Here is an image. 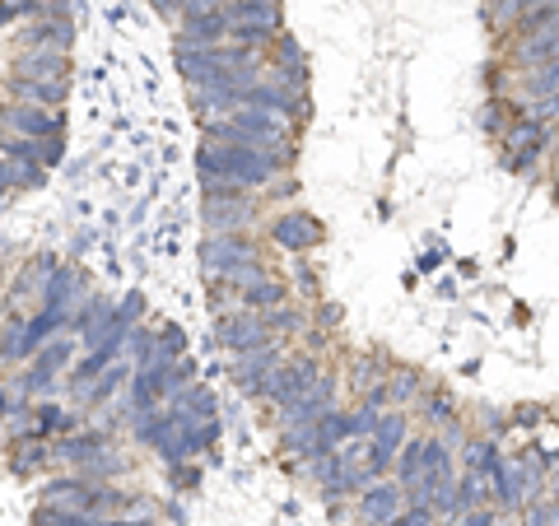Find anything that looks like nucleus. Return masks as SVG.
Instances as JSON below:
<instances>
[{
    "label": "nucleus",
    "mask_w": 559,
    "mask_h": 526,
    "mask_svg": "<svg viewBox=\"0 0 559 526\" xmlns=\"http://www.w3.org/2000/svg\"><path fill=\"white\" fill-rule=\"evenodd\" d=\"M289 164H294V145L289 150H252V145H215V140H201V150H197L201 182H234L242 191H261Z\"/></svg>",
    "instance_id": "nucleus-1"
},
{
    "label": "nucleus",
    "mask_w": 559,
    "mask_h": 526,
    "mask_svg": "<svg viewBox=\"0 0 559 526\" xmlns=\"http://www.w3.org/2000/svg\"><path fill=\"white\" fill-rule=\"evenodd\" d=\"M266 256L261 252V242L252 234H205L201 242V275L210 285H224L238 266H248V261Z\"/></svg>",
    "instance_id": "nucleus-2"
},
{
    "label": "nucleus",
    "mask_w": 559,
    "mask_h": 526,
    "mask_svg": "<svg viewBox=\"0 0 559 526\" xmlns=\"http://www.w3.org/2000/svg\"><path fill=\"white\" fill-rule=\"evenodd\" d=\"M318 373H322V363H318V355H312V349H308V355H289L266 382H261V396H257V401H266V406H275V410L289 406L294 396H304L312 382H318Z\"/></svg>",
    "instance_id": "nucleus-3"
},
{
    "label": "nucleus",
    "mask_w": 559,
    "mask_h": 526,
    "mask_svg": "<svg viewBox=\"0 0 559 526\" xmlns=\"http://www.w3.org/2000/svg\"><path fill=\"white\" fill-rule=\"evenodd\" d=\"M406 438H411V419L401 415L396 406L378 415V429L369 433V452H364V466H369L373 480H382L392 470V462H396V452H401Z\"/></svg>",
    "instance_id": "nucleus-4"
},
{
    "label": "nucleus",
    "mask_w": 559,
    "mask_h": 526,
    "mask_svg": "<svg viewBox=\"0 0 559 526\" xmlns=\"http://www.w3.org/2000/svg\"><path fill=\"white\" fill-rule=\"evenodd\" d=\"M509 61H513V70H527V65H540V61H559V10L513 33Z\"/></svg>",
    "instance_id": "nucleus-5"
},
{
    "label": "nucleus",
    "mask_w": 559,
    "mask_h": 526,
    "mask_svg": "<svg viewBox=\"0 0 559 526\" xmlns=\"http://www.w3.org/2000/svg\"><path fill=\"white\" fill-rule=\"evenodd\" d=\"M336 406V378L331 373H318V382L304 392V396H294L289 406H280L275 410V429L285 433V429H304V425H318V419Z\"/></svg>",
    "instance_id": "nucleus-6"
},
{
    "label": "nucleus",
    "mask_w": 559,
    "mask_h": 526,
    "mask_svg": "<svg viewBox=\"0 0 559 526\" xmlns=\"http://www.w3.org/2000/svg\"><path fill=\"white\" fill-rule=\"evenodd\" d=\"M261 219V196H229V201H201V224L205 234H252V224Z\"/></svg>",
    "instance_id": "nucleus-7"
},
{
    "label": "nucleus",
    "mask_w": 559,
    "mask_h": 526,
    "mask_svg": "<svg viewBox=\"0 0 559 526\" xmlns=\"http://www.w3.org/2000/svg\"><path fill=\"white\" fill-rule=\"evenodd\" d=\"M289 359V349L285 340H275V345H261V349H248V355H234L229 363V378H234V387L242 396H261V382H266L280 363Z\"/></svg>",
    "instance_id": "nucleus-8"
},
{
    "label": "nucleus",
    "mask_w": 559,
    "mask_h": 526,
    "mask_svg": "<svg viewBox=\"0 0 559 526\" xmlns=\"http://www.w3.org/2000/svg\"><path fill=\"white\" fill-rule=\"evenodd\" d=\"M215 336H219V345L229 349V355H248V349L275 345L266 318H261V312H248V308L229 312V318H215Z\"/></svg>",
    "instance_id": "nucleus-9"
},
{
    "label": "nucleus",
    "mask_w": 559,
    "mask_h": 526,
    "mask_svg": "<svg viewBox=\"0 0 559 526\" xmlns=\"http://www.w3.org/2000/svg\"><path fill=\"white\" fill-rule=\"evenodd\" d=\"M271 242L294 252V256H304L322 242V224L312 215H304V210H280V215L271 219Z\"/></svg>",
    "instance_id": "nucleus-10"
},
{
    "label": "nucleus",
    "mask_w": 559,
    "mask_h": 526,
    "mask_svg": "<svg viewBox=\"0 0 559 526\" xmlns=\"http://www.w3.org/2000/svg\"><path fill=\"white\" fill-rule=\"evenodd\" d=\"M224 20L234 28H248V33H280L285 14H280V0H219Z\"/></svg>",
    "instance_id": "nucleus-11"
},
{
    "label": "nucleus",
    "mask_w": 559,
    "mask_h": 526,
    "mask_svg": "<svg viewBox=\"0 0 559 526\" xmlns=\"http://www.w3.org/2000/svg\"><path fill=\"white\" fill-rule=\"evenodd\" d=\"M485 485H489V503L503 507V513H522L532 499H527V489H522V476H518V466L509 457H499L495 466L485 470Z\"/></svg>",
    "instance_id": "nucleus-12"
},
{
    "label": "nucleus",
    "mask_w": 559,
    "mask_h": 526,
    "mask_svg": "<svg viewBox=\"0 0 559 526\" xmlns=\"http://www.w3.org/2000/svg\"><path fill=\"white\" fill-rule=\"evenodd\" d=\"M401 507H406V489H401V485H382V480H373L369 489H359V517L369 522V526L401 517Z\"/></svg>",
    "instance_id": "nucleus-13"
},
{
    "label": "nucleus",
    "mask_w": 559,
    "mask_h": 526,
    "mask_svg": "<svg viewBox=\"0 0 559 526\" xmlns=\"http://www.w3.org/2000/svg\"><path fill=\"white\" fill-rule=\"evenodd\" d=\"M513 94H518V103H532V98H550V94H559V61H540V65L518 70Z\"/></svg>",
    "instance_id": "nucleus-14"
},
{
    "label": "nucleus",
    "mask_w": 559,
    "mask_h": 526,
    "mask_svg": "<svg viewBox=\"0 0 559 526\" xmlns=\"http://www.w3.org/2000/svg\"><path fill=\"white\" fill-rule=\"evenodd\" d=\"M234 298H238V308H248V312H271L280 303H289V285L285 279H275V275H266V279H257V285H248V289H234Z\"/></svg>",
    "instance_id": "nucleus-15"
},
{
    "label": "nucleus",
    "mask_w": 559,
    "mask_h": 526,
    "mask_svg": "<svg viewBox=\"0 0 559 526\" xmlns=\"http://www.w3.org/2000/svg\"><path fill=\"white\" fill-rule=\"evenodd\" d=\"M419 401V419H425V425L439 433L443 425H452V419H457V401H452L443 387H429V392H419L415 396Z\"/></svg>",
    "instance_id": "nucleus-16"
},
{
    "label": "nucleus",
    "mask_w": 559,
    "mask_h": 526,
    "mask_svg": "<svg viewBox=\"0 0 559 526\" xmlns=\"http://www.w3.org/2000/svg\"><path fill=\"white\" fill-rule=\"evenodd\" d=\"M503 457V447H499V438H489V433H480V438H471V443L462 447V470H476V476H485L489 466H495Z\"/></svg>",
    "instance_id": "nucleus-17"
},
{
    "label": "nucleus",
    "mask_w": 559,
    "mask_h": 526,
    "mask_svg": "<svg viewBox=\"0 0 559 526\" xmlns=\"http://www.w3.org/2000/svg\"><path fill=\"white\" fill-rule=\"evenodd\" d=\"M392 466H396V485L411 489V485L419 480V466H425V438H406Z\"/></svg>",
    "instance_id": "nucleus-18"
},
{
    "label": "nucleus",
    "mask_w": 559,
    "mask_h": 526,
    "mask_svg": "<svg viewBox=\"0 0 559 526\" xmlns=\"http://www.w3.org/2000/svg\"><path fill=\"white\" fill-rule=\"evenodd\" d=\"M522 112V103H513V98H489L485 103V108H480V131L485 135H503V131H509V121Z\"/></svg>",
    "instance_id": "nucleus-19"
},
{
    "label": "nucleus",
    "mask_w": 559,
    "mask_h": 526,
    "mask_svg": "<svg viewBox=\"0 0 559 526\" xmlns=\"http://www.w3.org/2000/svg\"><path fill=\"white\" fill-rule=\"evenodd\" d=\"M382 387H388V406H411V401L425 392V382H419V373H411V368H401V373H388L382 378Z\"/></svg>",
    "instance_id": "nucleus-20"
},
{
    "label": "nucleus",
    "mask_w": 559,
    "mask_h": 526,
    "mask_svg": "<svg viewBox=\"0 0 559 526\" xmlns=\"http://www.w3.org/2000/svg\"><path fill=\"white\" fill-rule=\"evenodd\" d=\"M518 20H522L518 0H485V24L495 28V33H513Z\"/></svg>",
    "instance_id": "nucleus-21"
},
{
    "label": "nucleus",
    "mask_w": 559,
    "mask_h": 526,
    "mask_svg": "<svg viewBox=\"0 0 559 526\" xmlns=\"http://www.w3.org/2000/svg\"><path fill=\"white\" fill-rule=\"evenodd\" d=\"M98 517L90 513H66V507H51V503H38V513H33V526H94Z\"/></svg>",
    "instance_id": "nucleus-22"
},
{
    "label": "nucleus",
    "mask_w": 559,
    "mask_h": 526,
    "mask_svg": "<svg viewBox=\"0 0 559 526\" xmlns=\"http://www.w3.org/2000/svg\"><path fill=\"white\" fill-rule=\"evenodd\" d=\"M518 10H522L518 28H527V24H536V20H546V14H555L559 0H518ZM518 28H513V33H518Z\"/></svg>",
    "instance_id": "nucleus-23"
},
{
    "label": "nucleus",
    "mask_w": 559,
    "mask_h": 526,
    "mask_svg": "<svg viewBox=\"0 0 559 526\" xmlns=\"http://www.w3.org/2000/svg\"><path fill=\"white\" fill-rule=\"evenodd\" d=\"M559 517H555V503H527V526H555Z\"/></svg>",
    "instance_id": "nucleus-24"
},
{
    "label": "nucleus",
    "mask_w": 559,
    "mask_h": 526,
    "mask_svg": "<svg viewBox=\"0 0 559 526\" xmlns=\"http://www.w3.org/2000/svg\"><path fill=\"white\" fill-rule=\"evenodd\" d=\"M509 425H522V429H532V425H546V410H540V406H518V410L509 415Z\"/></svg>",
    "instance_id": "nucleus-25"
},
{
    "label": "nucleus",
    "mask_w": 559,
    "mask_h": 526,
    "mask_svg": "<svg viewBox=\"0 0 559 526\" xmlns=\"http://www.w3.org/2000/svg\"><path fill=\"white\" fill-rule=\"evenodd\" d=\"M457 526H495V507H471V513H462V522Z\"/></svg>",
    "instance_id": "nucleus-26"
},
{
    "label": "nucleus",
    "mask_w": 559,
    "mask_h": 526,
    "mask_svg": "<svg viewBox=\"0 0 559 526\" xmlns=\"http://www.w3.org/2000/svg\"><path fill=\"white\" fill-rule=\"evenodd\" d=\"M94 526H154V522H140V517H98Z\"/></svg>",
    "instance_id": "nucleus-27"
},
{
    "label": "nucleus",
    "mask_w": 559,
    "mask_h": 526,
    "mask_svg": "<svg viewBox=\"0 0 559 526\" xmlns=\"http://www.w3.org/2000/svg\"><path fill=\"white\" fill-rule=\"evenodd\" d=\"M546 485H550V503H559V462L550 466V476H546Z\"/></svg>",
    "instance_id": "nucleus-28"
},
{
    "label": "nucleus",
    "mask_w": 559,
    "mask_h": 526,
    "mask_svg": "<svg viewBox=\"0 0 559 526\" xmlns=\"http://www.w3.org/2000/svg\"><path fill=\"white\" fill-rule=\"evenodd\" d=\"M555 201H559V159H555Z\"/></svg>",
    "instance_id": "nucleus-29"
},
{
    "label": "nucleus",
    "mask_w": 559,
    "mask_h": 526,
    "mask_svg": "<svg viewBox=\"0 0 559 526\" xmlns=\"http://www.w3.org/2000/svg\"><path fill=\"white\" fill-rule=\"evenodd\" d=\"M433 526H452V522H433Z\"/></svg>",
    "instance_id": "nucleus-30"
},
{
    "label": "nucleus",
    "mask_w": 559,
    "mask_h": 526,
    "mask_svg": "<svg viewBox=\"0 0 559 526\" xmlns=\"http://www.w3.org/2000/svg\"><path fill=\"white\" fill-rule=\"evenodd\" d=\"M555 127H559V121H555Z\"/></svg>",
    "instance_id": "nucleus-31"
}]
</instances>
